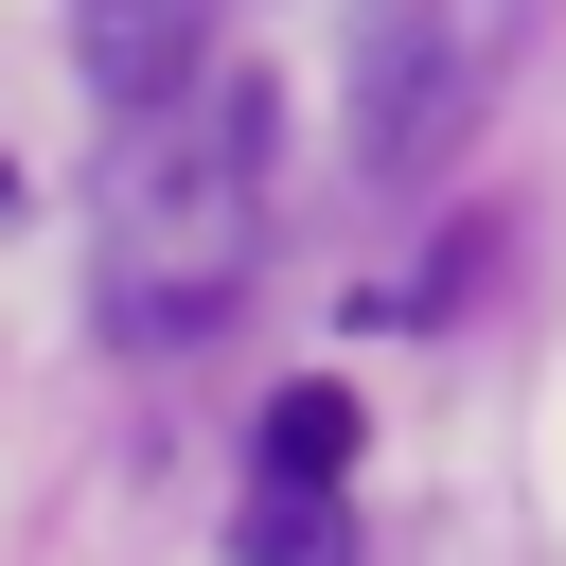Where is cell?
I'll list each match as a JSON object with an SVG mask.
<instances>
[{
  "label": "cell",
  "instance_id": "cell-1",
  "mask_svg": "<svg viewBox=\"0 0 566 566\" xmlns=\"http://www.w3.org/2000/svg\"><path fill=\"white\" fill-rule=\"evenodd\" d=\"M265 248V88L248 71H177L159 106H124L106 195H88V265L124 336H195Z\"/></svg>",
  "mask_w": 566,
  "mask_h": 566
},
{
  "label": "cell",
  "instance_id": "cell-2",
  "mask_svg": "<svg viewBox=\"0 0 566 566\" xmlns=\"http://www.w3.org/2000/svg\"><path fill=\"white\" fill-rule=\"evenodd\" d=\"M478 71H495V0H371V35H354V159L371 177L442 159Z\"/></svg>",
  "mask_w": 566,
  "mask_h": 566
},
{
  "label": "cell",
  "instance_id": "cell-3",
  "mask_svg": "<svg viewBox=\"0 0 566 566\" xmlns=\"http://www.w3.org/2000/svg\"><path fill=\"white\" fill-rule=\"evenodd\" d=\"M71 71H88L106 106H159V88L195 71V0H88V18H71Z\"/></svg>",
  "mask_w": 566,
  "mask_h": 566
},
{
  "label": "cell",
  "instance_id": "cell-4",
  "mask_svg": "<svg viewBox=\"0 0 566 566\" xmlns=\"http://www.w3.org/2000/svg\"><path fill=\"white\" fill-rule=\"evenodd\" d=\"M265 478H283V495H336V478H354V389H283V407H265Z\"/></svg>",
  "mask_w": 566,
  "mask_h": 566
},
{
  "label": "cell",
  "instance_id": "cell-5",
  "mask_svg": "<svg viewBox=\"0 0 566 566\" xmlns=\"http://www.w3.org/2000/svg\"><path fill=\"white\" fill-rule=\"evenodd\" d=\"M248 566H354V513H336V495H283V478H265V495H248Z\"/></svg>",
  "mask_w": 566,
  "mask_h": 566
}]
</instances>
